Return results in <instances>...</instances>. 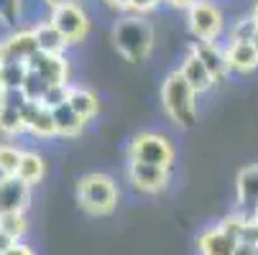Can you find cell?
Here are the masks:
<instances>
[{
	"mask_svg": "<svg viewBox=\"0 0 258 255\" xmlns=\"http://www.w3.org/2000/svg\"><path fill=\"white\" fill-rule=\"evenodd\" d=\"M255 255H258V245H255Z\"/></svg>",
	"mask_w": 258,
	"mask_h": 255,
	"instance_id": "42",
	"label": "cell"
},
{
	"mask_svg": "<svg viewBox=\"0 0 258 255\" xmlns=\"http://www.w3.org/2000/svg\"><path fill=\"white\" fill-rule=\"evenodd\" d=\"M6 255H33V252H31L26 245H16V247H13L11 252H6Z\"/></svg>",
	"mask_w": 258,
	"mask_h": 255,
	"instance_id": "36",
	"label": "cell"
},
{
	"mask_svg": "<svg viewBox=\"0 0 258 255\" xmlns=\"http://www.w3.org/2000/svg\"><path fill=\"white\" fill-rule=\"evenodd\" d=\"M54 123H56V133L61 135V138H77V135H82V130H85V120L72 110L69 107V102H64V105H59V107H54Z\"/></svg>",
	"mask_w": 258,
	"mask_h": 255,
	"instance_id": "20",
	"label": "cell"
},
{
	"mask_svg": "<svg viewBox=\"0 0 258 255\" xmlns=\"http://www.w3.org/2000/svg\"><path fill=\"white\" fill-rule=\"evenodd\" d=\"M164 0H131V13L133 16H149L154 13Z\"/></svg>",
	"mask_w": 258,
	"mask_h": 255,
	"instance_id": "30",
	"label": "cell"
},
{
	"mask_svg": "<svg viewBox=\"0 0 258 255\" xmlns=\"http://www.w3.org/2000/svg\"><path fill=\"white\" fill-rule=\"evenodd\" d=\"M161 107L176 128H181V130L195 128V123H197V92L184 79V74L179 69L169 71L161 82Z\"/></svg>",
	"mask_w": 258,
	"mask_h": 255,
	"instance_id": "2",
	"label": "cell"
},
{
	"mask_svg": "<svg viewBox=\"0 0 258 255\" xmlns=\"http://www.w3.org/2000/svg\"><path fill=\"white\" fill-rule=\"evenodd\" d=\"M187 28L195 36V41H217L225 33L223 11L210 0H197L187 11Z\"/></svg>",
	"mask_w": 258,
	"mask_h": 255,
	"instance_id": "5",
	"label": "cell"
},
{
	"mask_svg": "<svg viewBox=\"0 0 258 255\" xmlns=\"http://www.w3.org/2000/svg\"><path fill=\"white\" fill-rule=\"evenodd\" d=\"M105 6H110L113 11H131V0H105Z\"/></svg>",
	"mask_w": 258,
	"mask_h": 255,
	"instance_id": "34",
	"label": "cell"
},
{
	"mask_svg": "<svg viewBox=\"0 0 258 255\" xmlns=\"http://www.w3.org/2000/svg\"><path fill=\"white\" fill-rule=\"evenodd\" d=\"M0 230L8 232L11 237L21 240L26 232V217L23 212H8V214H0Z\"/></svg>",
	"mask_w": 258,
	"mask_h": 255,
	"instance_id": "26",
	"label": "cell"
},
{
	"mask_svg": "<svg viewBox=\"0 0 258 255\" xmlns=\"http://www.w3.org/2000/svg\"><path fill=\"white\" fill-rule=\"evenodd\" d=\"M23 151L11 143H0V176H16Z\"/></svg>",
	"mask_w": 258,
	"mask_h": 255,
	"instance_id": "23",
	"label": "cell"
},
{
	"mask_svg": "<svg viewBox=\"0 0 258 255\" xmlns=\"http://www.w3.org/2000/svg\"><path fill=\"white\" fill-rule=\"evenodd\" d=\"M225 54H228L230 71H238V74H250V71L258 69V51H255V46L250 41H228Z\"/></svg>",
	"mask_w": 258,
	"mask_h": 255,
	"instance_id": "16",
	"label": "cell"
},
{
	"mask_svg": "<svg viewBox=\"0 0 258 255\" xmlns=\"http://www.w3.org/2000/svg\"><path fill=\"white\" fill-rule=\"evenodd\" d=\"M28 102L31 100L23 95L21 87H6L3 92H0V105H8V107H18V110H23Z\"/></svg>",
	"mask_w": 258,
	"mask_h": 255,
	"instance_id": "29",
	"label": "cell"
},
{
	"mask_svg": "<svg viewBox=\"0 0 258 255\" xmlns=\"http://www.w3.org/2000/svg\"><path fill=\"white\" fill-rule=\"evenodd\" d=\"M250 16H253V21L258 23V0H255V6H253V11H250Z\"/></svg>",
	"mask_w": 258,
	"mask_h": 255,
	"instance_id": "39",
	"label": "cell"
},
{
	"mask_svg": "<svg viewBox=\"0 0 258 255\" xmlns=\"http://www.w3.org/2000/svg\"><path fill=\"white\" fill-rule=\"evenodd\" d=\"M115 51L128 64H141L154 51V26L146 21V16H123L115 21L110 31Z\"/></svg>",
	"mask_w": 258,
	"mask_h": 255,
	"instance_id": "1",
	"label": "cell"
},
{
	"mask_svg": "<svg viewBox=\"0 0 258 255\" xmlns=\"http://www.w3.org/2000/svg\"><path fill=\"white\" fill-rule=\"evenodd\" d=\"M128 158L131 161H141V163H156V166H169L174 161V145L166 135L161 133H138L131 145H128Z\"/></svg>",
	"mask_w": 258,
	"mask_h": 255,
	"instance_id": "4",
	"label": "cell"
},
{
	"mask_svg": "<svg viewBox=\"0 0 258 255\" xmlns=\"http://www.w3.org/2000/svg\"><path fill=\"white\" fill-rule=\"evenodd\" d=\"M255 33H258V23L253 21V16H243V18L233 21V26L228 31V41H253Z\"/></svg>",
	"mask_w": 258,
	"mask_h": 255,
	"instance_id": "24",
	"label": "cell"
},
{
	"mask_svg": "<svg viewBox=\"0 0 258 255\" xmlns=\"http://www.w3.org/2000/svg\"><path fill=\"white\" fill-rule=\"evenodd\" d=\"M23 16V0H0V26L16 31Z\"/></svg>",
	"mask_w": 258,
	"mask_h": 255,
	"instance_id": "22",
	"label": "cell"
},
{
	"mask_svg": "<svg viewBox=\"0 0 258 255\" xmlns=\"http://www.w3.org/2000/svg\"><path fill=\"white\" fill-rule=\"evenodd\" d=\"M64 3H72V0H44V6H46L49 11H54V8H59V6H64Z\"/></svg>",
	"mask_w": 258,
	"mask_h": 255,
	"instance_id": "37",
	"label": "cell"
},
{
	"mask_svg": "<svg viewBox=\"0 0 258 255\" xmlns=\"http://www.w3.org/2000/svg\"><path fill=\"white\" fill-rule=\"evenodd\" d=\"M250 44H253V46H255V51H258V33L253 36V41H250Z\"/></svg>",
	"mask_w": 258,
	"mask_h": 255,
	"instance_id": "40",
	"label": "cell"
},
{
	"mask_svg": "<svg viewBox=\"0 0 258 255\" xmlns=\"http://www.w3.org/2000/svg\"><path fill=\"white\" fill-rule=\"evenodd\" d=\"M33 33H36V41H39V51H44V54H56V56H61L64 51H67V39L61 36V31L46 18V21H41L39 26H33Z\"/></svg>",
	"mask_w": 258,
	"mask_h": 255,
	"instance_id": "17",
	"label": "cell"
},
{
	"mask_svg": "<svg viewBox=\"0 0 258 255\" xmlns=\"http://www.w3.org/2000/svg\"><path fill=\"white\" fill-rule=\"evenodd\" d=\"M49 21L61 31V36L67 39L69 46H77L87 39L90 33V16L82 8V3L72 0V3H64L54 11H49Z\"/></svg>",
	"mask_w": 258,
	"mask_h": 255,
	"instance_id": "6",
	"label": "cell"
},
{
	"mask_svg": "<svg viewBox=\"0 0 258 255\" xmlns=\"http://www.w3.org/2000/svg\"><path fill=\"white\" fill-rule=\"evenodd\" d=\"M28 69L36 71L39 77H44L49 84H69V61L56 54H44V51H36L28 61Z\"/></svg>",
	"mask_w": 258,
	"mask_h": 255,
	"instance_id": "9",
	"label": "cell"
},
{
	"mask_svg": "<svg viewBox=\"0 0 258 255\" xmlns=\"http://www.w3.org/2000/svg\"><path fill=\"white\" fill-rule=\"evenodd\" d=\"M46 174V163H44V156L36 153V151H23L21 156V163H18V171L16 176L21 181H26V184L33 189L36 184H41V179Z\"/></svg>",
	"mask_w": 258,
	"mask_h": 255,
	"instance_id": "19",
	"label": "cell"
},
{
	"mask_svg": "<svg viewBox=\"0 0 258 255\" xmlns=\"http://www.w3.org/2000/svg\"><path fill=\"white\" fill-rule=\"evenodd\" d=\"M235 255H255V245H248V242H238V247H235Z\"/></svg>",
	"mask_w": 258,
	"mask_h": 255,
	"instance_id": "35",
	"label": "cell"
},
{
	"mask_svg": "<svg viewBox=\"0 0 258 255\" xmlns=\"http://www.w3.org/2000/svg\"><path fill=\"white\" fill-rule=\"evenodd\" d=\"M253 220H255V222H258V212H255V217H253Z\"/></svg>",
	"mask_w": 258,
	"mask_h": 255,
	"instance_id": "41",
	"label": "cell"
},
{
	"mask_svg": "<svg viewBox=\"0 0 258 255\" xmlns=\"http://www.w3.org/2000/svg\"><path fill=\"white\" fill-rule=\"evenodd\" d=\"M67 102H69V107H72V110H75L85 123H90V120L97 118V113H100V100H97V95L90 92V90H85V87H75V84H72Z\"/></svg>",
	"mask_w": 258,
	"mask_h": 255,
	"instance_id": "18",
	"label": "cell"
},
{
	"mask_svg": "<svg viewBox=\"0 0 258 255\" xmlns=\"http://www.w3.org/2000/svg\"><path fill=\"white\" fill-rule=\"evenodd\" d=\"M240 242H248V245H258V222L253 217H248L245 225H243V232H240Z\"/></svg>",
	"mask_w": 258,
	"mask_h": 255,
	"instance_id": "31",
	"label": "cell"
},
{
	"mask_svg": "<svg viewBox=\"0 0 258 255\" xmlns=\"http://www.w3.org/2000/svg\"><path fill=\"white\" fill-rule=\"evenodd\" d=\"M31 202V187L18 176H0V214L26 212Z\"/></svg>",
	"mask_w": 258,
	"mask_h": 255,
	"instance_id": "10",
	"label": "cell"
},
{
	"mask_svg": "<svg viewBox=\"0 0 258 255\" xmlns=\"http://www.w3.org/2000/svg\"><path fill=\"white\" fill-rule=\"evenodd\" d=\"M195 3H197V0H164V6H169L174 11H184V13H187Z\"/></svg>",
	"mask_w": 258,
	"mask_h": 255,
	"instance_id": "33",
	"label": "cell"
},
{
	"mask_svg": "<svg viewBox=\"0 0 258 255\" xmlns=\"http://www.w3.org/2000/svg\"><path fill=\"white\" fill-rule=\"evenodd\" d=\"M192 51L202 59V64L207 66V71L212 74L215 82H223L230 74V64H228V54L225 46H220L217 41H195Z\"/></svg>",
	"mask_w": 258,
	"mask_h": 255,
	"instance_id": "12",
	"label": "cell"
},
{
	"mask_svg": "<svg viewBox=\"0 0 258 255\" xmlns=\"http://www.w3.org/2000/svg\"><path fill=\"white\" fill-rule=\"evenodd\" d=\"M23 115H26V125H28V135L33 138H41V140H49V138H56V123H54V113L49 110L46 105L41 102H28L23 107Z\"/></svg>",
	"mask_w": 258,
	"mask_h": 255,
	"instance_id": "13",
	"label": "cell"
},
{
	"mask_svg": "<svg viewBox=\"0 0 258 255\" xmlns=\"http://www.w3.org/2000/svg\"><path fill=\"white\" fill-rule=\"evenodd\" d=\"M16 245H18V240H16V237H11L8 232H3V230H0V255L11 252Z\"/></svg>",
	"mask_w": 258,
	"mask_h": 255,
	"instance_id": "32",
	"label": "cell"
},
{
	"mask_svg": "<svg viewBox=\"0 0 258 255\" xmlns=\"http://www.w3.org/2000/svg\"><path fill=\"white\" fill-rule=\"evenodd\" d=\"M77 202L90 214H110L118 207V184L107 174H85L77 181Z\"/></svg>",
	"mask_w": 258,
	"mask_h": 255,
	"instance_id": "3",
	"label": "cell"
},
{
	"mask_svg": "<svg viewBox=\"0 0 258 255\" xmlns=\"http://www.w3.org/2000/svg\"><path fill=\"white\" fill-rule=\"evenodd\" d=\"M21 90H23V95H26L31 102H41V100H44V95H46V90H49V82H46L44 77H39L36 71H31V69H28V77L23 79Z\"/></svg>",
	"mask_w": 258,
	"mask_h": 255,
	"instance_id": "25",
	"label": "cell"
},
{
	"mask_svg": "<svg viewBox=\"0 0 258 255\" xmlns=\"http://www.w3.org/2000/svg\"><path fill=\"white\" fill-rule=\"evenodd\" d=\"M179 71L184 74V79H187L189 84H192V90L197 92V95H205V92H210V87L215 84V79H212V74L207 71V66L202 64V59L189 49L187 51V56L181 59V64H179Z\"/></svg>",
	"mask_w": 258,
	"mask_h": 255,
	"instance_id": "14",
	"label": "cell"
},
{
	"mask_svg": "<svg viewBox=\"0 0 258 255\" xmlns=\"http://www.w3.org/2000/svg\"><path fill=\"white\" fill-rule=\"evenodd\" d=\"M197 245H200V252L202 255H235L238 240H233L223 227L215 225V227H207L197 237Z\"/></svg>",
	"mask_w": 258,
	"mask_h": 255,
	"instance_id": "15",
	"label": "cell"
},
{
	"mask_svg": "<svg viewBox=\"0 0 258 255\" xmlns=\"http://www.w3.org/2000/svg\"><path fill=\"white\" fill-rule=\"evenodd\" d=\"M128 181L133 184V189L143 194H159L169 184V166L128 161Z\"/></svg>",
	"mask_w": 258,
	"mask_h": 255,
	"instance_id": "7",
	"label": "cell"
},
{
	"mask_svg": "<svg viewBox=\"0 0 258 255\" xmlns=\"http://www.w3.org/2000/svg\"><path fill=\"white\" fill-rule=\"evenodd\" d=\"M69 90H72V84H49L41 105H46L49 110H54V107H59V105H64L69 100Z\"/></svg>",
	"mask_w": 258,
	"mask_h": 255,
	"instance_id": "28",
	"label": "cell"
},
{
	"mask_svg": "<svg viewBox=\"0 0 258 255\" xmlns=\"http://www.w3.org/2000/svg\"><path fill=\"white\" fill-rule=\"evenodd\" d=\"M23 133H28L23 110H18V107H8V105H0V135L18 138Z\"/></svg>",
	"mask_w": 258,
	"mask_h": 255,
	"instance_id": "21",
	"label": "cell"
},
{
	"mask_svg": "<svg viewBox=\"0 0 258 255\" xmlns=\"http://www.w3.org/2000/svg\"><path fill=\"white\" fill-rule=\"evenodd\" d=\"M3 74H6V87H21L23 79L28 77V64L26 61H8V64H3Z\"/></svg>",
	"mask_w": 258,
	"mask_h": 255,
	"instance_id": "27",
	"label": "cell"
},
{
	"mask_svg": "<svg viewBox=\"0 0 258 255\" xmlns=\"http://www.w3.org/2000/svg\"><path fill=\"white\" fill-rule=\"evenodd\" d=\"M36 51H39V41H36L33 28H16L0 39V64L28 61Z\"/></svg>",
	"mask_w": 258,
	"mask_h": 255,
	"instance_id": "8",
	"label": "cell"
},
{
	"mask_svg": "<svg viewBox=\"0 0 258 255\" xmlns=\"http://www.w3.org/2000/svg\"><path fill=\"white\" fill-rule=\"evenodd\" d=\"M6 90V74H3V64H0V92Z\"/></svg>",
	"mask_w": 258,
	"mask_h": 255,
	"instance_id": "38",
	"label": "cell"
},
{
	"mask_svg": "<svg viewBox=\"0 0 258 255\" xmlns=\"http://www.w3.org/2000/svg\"><path fill=\"white\" fill-rule=\"evenodd\" d=\"M235 194H238V212L245 217H255L258 212V163L245 166L238 174Z\"/></svg>",
	"mask_w": 258,
	"mask_h": 255,
	"instance_id": "11",
	"label": "cell"
}]
</instances>
